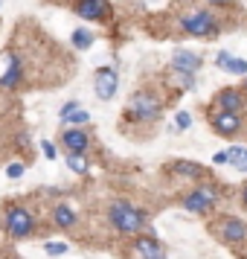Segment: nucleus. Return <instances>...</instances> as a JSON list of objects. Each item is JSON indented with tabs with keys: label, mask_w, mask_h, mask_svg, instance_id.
<instances>
[{
	"label": "nucleus",
	"mask_w": 247,
	"mask_h": 259,
	"mask_svg": "<svg viewBox=\"0 0 247 259\" xmlns=\"http://www.w3.org/2000/svg\"><path fill=\"white\" fill-rule=\"evenodd\" d=\"M108 224L117 230L119 236H140L145 233V224H149V215L145 210H140L137 204H131L128 198H114L108 204Z\"/></svg>",
	"instance_id": "1"
},
{
	"label": "nucleus",
	"mask_w": 247,
	"mask_h": 259,
	"mask_svg": "<svg viewBox=\"0 0 247 259\" xmlns=\"http://www.w3.org/2000/svg\"><path fill=\"white\" fill-rule=\"evenodd\" d=\"M160 117H163V102L157 94H152L149 88H140L131 94L128 105H125V119L137 122V125H152Z\"/></svg>",
	"instance_id": "2"
},
{
	"label": "nucleus",
	"mask_w": 247,
	"mask_h": 259,
	"mask_svg": "<svg viewBox=\"0 0 247 259\" xmlns=\"http://www.w3.org/2000/svg\"><path fill=\"white\" fill-rule=\"evenodd\" d=\"M177 26L192 38H215L221 32L218 15L212 9H186L177 15Z\"/></svg>",
	"instance_id": "3"
},
{
	"label": "nucleus",
	"mask_w": 247,
	"mask_h": 259,
	"mask_svg": "<svg viewBox=\"0 0 247 259\" xmlns=\"http://www.w3.org/2000/svg\"><path fill=\"white\" fill-rule=\"evenodd\" d=\"M218 198H221L218 187H215L210 178H207V181H201V184L192 189V192H186V195H183L180 207H183L186 212H192V215H207L210 210H215Z\"/></svg>",
	"instance_id": "4"
},
{
	"label": "nucleus",
	"mask_w": 247,
	"mask_h": 259,
	"mask_svg": "<svg viewBox=\"0 0 247 259\" xmlns=\"http://www.w3.org/2000/svg\"><path fill=\"white\" fill-rule=\"evenodd\" d=\"M3 227L12 239H29L38 230V219L24 204H9L6 212H3Z\"/></svg>",
	"instance_id": "5"
},
{
	"label": "nucleus",
	"mask_w": 247,
	"mask_h": 259,
	"mask_svg": "<svg viewBox=\"0 0 247 259\" xmlns=\"http://www.w3.org/2000/svg\"><path fill=\"white\" fill-rule=\"evenodd\" d=\"M0 88L3 91H15V88H21L24 82V59H21V53H15V50H6V53H0Z\"/></svg>",
	"instance_id": "6"
},
{
	"label": "nucleus",
	"mask_w": 247,
	"mask_h": 259,
	"mask_svg": "<svg viewBox=\"0 0 247 259\" xmlns=\"http://www.w3.org/2000/svg\"><path fill=\"white\" fill-rule=\"evenodd\" d=\"M212 111H230V114H241V117H244V111H247V94L241 91V88L227 84V88H221L218 94L212 96Z\"/></svg>",
	"instance_id": "7"
},
{
	"label": "nucleus",
	"mask_w": 247,
	"mask_h": 259,
	"mask_svg": "<svg viewBox=\"0 0 247 259\" xmlns=\"http://www.w3.org/2000/svg\"><path fill=\"white\" fill-rule=\"evenodd\" d=\"M215 233L227 245H244L247 242V222L238 215H221L215 222Z\"/></svg>",
	"instance_id": "8"
},
{
	"label": "nucleus",
	"mask_w": 247,
	"mask_h": 259,
	"mask_svg": "<svg viewBox=\"0 0 247 259\" xmlns=\"http://www.w3.org/2000/svg\"><path fill=\"white\" fill-rule=\"evenodd\" d=\"M210 125L218 137L233 140V137H238V131L244 125V117L241 114H230V111H210Z\"/></svg>",
	"instance_id": "9"
},
{
	"label": "nucleus",
	"mask_w": 247,
	"mask_h": 259,
	"mask_svg": "<svg viewBox=\"0 0 247 259\" xmlns=\"http://www.w3.org/2000/svg\"><path fill=\"white\" fill-rule=\"evenodd\" d=\"M73 12L87 24H105L114 9H111V0H76Z\"/></svg>",
	"instance_id": "10"
},
{
	"label": "nucleus",
	"mask_w": 247,
	"mask_h": 259,
	"mask_svg": "<svg viewBox=\"0 0 247 259\" xmlns=\"http://www.w3.org/2000/svg\"><path fill=\"white\" fill-rule=\"evenodd\" d=\"M119 91V73L117 67H99L93 73V94L96 99H102V102H111Z\"/></svg>",
	"instance_id": "11"
},
{
	"label": "nucleus",
	"mask_w": 247,
	"mask_h": 259,
	"mask_svg": "<svg viewBox=\"0 0 247 259\" xmlns=\"http://www.w3.org/2000/svg\"><path fill=\"white\" fill-rule=\"evenodd\" d=\"M61 146H64L67 152L87 154V149H90V134L84 131V125H73V128H64V131H61Z\"/></svg>",
	"instance_id": "12"
},
{
	"label": "nucleus",
	"mask_w": 247,
	"mask_h": 259,
	"mask_svg": "<svg viewBox=\"0 0 247 259\" xmlns=\"http://www.w3.org/2000/svg\"><path fill=\"white\" fill-rule=\"evenodd\" d=\"M134 253L140 259H166V247L152 233H140L134 236Z\"/></svg>",
	"instance_id": "13"
},
{
	"label": "nucleus",
	"mask_w": 247,
	"mask_h": 259,
	"mask_svg": "<svg viewBox=\"0 0 247 259\" xmlns=\"http://www.w3.org/2000/svg\"><path fill=\"white\" fill-rule=\"evenodd\" d=\"M172 70H183V73H195L198 76V70L204 67V59H201L198 53H192V50L186 47H177L175 53H172V64H169Z\"/></svg>",
	"instance_id": "14"
},
{
	"label": "nucleus",
	"mask_w": 247,
	"mask_h": 259,
	"mask_svg": "<svg viewBox=\"0 0 247 259\" xmlns=\"http://www.w3.org/2000/svg\"><path fill=\"white\" fill-rule=\"evenodd\" d=\"M59 122L61 125H87V122H90V114L84 111L82 102L70 99V102H64V105L59 108Z\"/></svg>",
	"instance_id": "15"
},
{
	"label": "nucleus",
	"mask_w": 247,
	"mask_h": 259,
	"mask_svg": "<svg viewBox=\"0 0 247 259\" xmlns=\"http://www.w3.org/2000/svg\"><path fill=\"white\" fill-rule=\"evenodd\" d=\"M50 219H53V224L61 227V230H73V227L79 224V212L73 210L70 201H56V204H53V212H50Z\"/></svg>",
	"instance_id": "16"
},
{
	"label": "nucleus",
	"mask_w": 247,
	"mask_h": 259,
	"mask_svg": "<svg viewBox=\"0 0 247 259\" xmlns=\"http://www.w3.org/2000/svg\"><path fill=\"white\" fill-rule=\"evenodd\" d=\"M169 172L175 178H183V181H207V169L201 163H192V160H175V163L169 166Z\"/></svg>",
	"instance_id": "17"
},
{
	"label": "nucleus",
	"mask_w": 247,
	"mask_h": 259,
	"mask_svg": "<svg viewBox=\"0 0 247 259\" xmlns=\"http://www.w3.org/2000/svg\"><path fill=\"white\" fill-rule=\"evenodd\" d=\"M215 64H218V70L230 73V76H247V59L230 56L227 50H221V53L215 56Z\"/></svg>",
	"instance_id": "18"
},
{
	"label": "nucleus",
	"mask_w": 247,
	"mask_h": 259,
	"mask_svg": "<svg viewBox=\"0 0 247 259\" xmlns=\"http://www.w3.org/2000/svg\"><path fill=\"white\" fill-rule=\"evenodd\" d=\"M64 160H67V169H70L73 175H87V172H90V163H87V157H84V154H79V152H67V157H64Z\"/></svg>",
	"instance_id": "19"
},
{
	"label": "nucleus",
	"mask_w": 247,
	"mask_h": 259,
	"mask_svg": "<svg viewBox=\"0 0 247 259\" xmlns=\"http://www.w3.org/2000/svg\"><path fill=\"white\" fill-rule=\"evenodd\" d=\"M169 84H172V88H177V91H192V88H195V73L172 70V76H169Z\"/></svg>",
	"instance_id": "20"
},
{
	"label": "nucleus",
	"mask_w": 247,
	"mask_h": 259,
	"mask_svg": "<svg viewBox=\"0 0 247 259\" xmlns=\"http://www.w3.org/2000/svg\"><path fill=\"white\" fill-rule=\"evenodd\" d=\"M230 166L235 172L247 175V149L244 146H230Z\"/></svg>",
	"instance_id": "21"
},
{
	"label": "nucleus",
	"mask_w": 247,
	"mask_h": 259,
	"mask_svg": "<svg viewBox=\"0 0 247 259\" xmlns=\"http://www.w3.org/2000/svg\"><path fill=\"white\" fill-rule=\"evenodd\" d=\"M70 44L76 50H90L93 47V32H90V29H82V26H79V29H73V35H70Z\"/></svg>",
	"instance_id": "22"
},
{
	"label": "nucleus",
	"mask_w": 247,
	"mask_h": 259,
	"mask_svg": "<svg viewBox=\"0 0 247 259\" xmlns=\"http://www.w3.org/2000/svg\"><path fill=\"white\" fill-rule=\"evenodd\" d=\"M44 253L47 256H64V253H70V245L67 242H47L44 245Z\"/></svg>",
	"instance_id": "23"
},
{
	"label": "nucleus",
	"mask_w": 247,
	"mask_h": 259,
	"mask_svg": "<svg viewBox=\"0 0 247 259\" xmlns=\"http://www.w3.org/2000/svg\"><path fill=\"white\" fill-rule=\"evenodd\" d=\"M24 175H26V163H21V160H12V163L6 166V178L9 181H21Z\"/></svg>",
	"instance_id": "24"
},
{
	"label": "nucleus",
	"mask_w": 247,
	"mask_h": 259,
	"mask_svg": "<svg viewBox=\"0 0 247 259\" xmlns=\"http://www.w3.org/2000/svg\"><path fill=\"white\" fill-rule=\"evenodd\" d=\"M175 128L177 131L192 128V114H189V111H175Z\"/></svg>",
	"instance_id": "25"
},
{
	"label": "nucleus",
	"mask_w": 247,
	"mask_h": 259,
	"mask_svg": "<svg viewBox=\"0 0 247 259\" xmlns=\"http://www.w3.org/2000/svg\"><path fill=\"white\" fill-rule=\"evenodd\" d=\"M41 152H44V157H47V160H56V157H59L56 143H50V140H41Z\"/></svg>",
	"instance_id": "26"
},
{
	"label": "nucleus",
	"mask_w": 247,
	"mask_h": 259,
	"mask_svg": "<svg viewBox=\"0 0 247 259\" xmlns=\"http://www.w3.org/2000/svg\"><path fill=\"white\" fill-rule=\"evenodd\" d=\"M212 163H215V166H230V149L215 152V154H212Z\"/></svg>",
	"instance_id": "27"
},
{
	"label": "nucleus",
	"mask_w": 247,
	"mask_h": 259,
	"mask_svg": "<svg viewBox=\"0 0 247 259\" xmlns=\"http://www.w3.org/2000/svg\"><path fill=\"white\" fill-rule=\"evenodd\" d=\"M241 204H247V181H244V187H241Z\"/></svg>",
	"instance_id": "28"
},
{
	"label": "nucleus",
	"mask_w": 247,
	"mask_h": 259,
	"mask_svg": "<svg viewBox=\"0 0 247 259\" xmlns=\"http://www.w3.org/2000/svg\"><path fill=\"white\" fill-rule=\"evenodd\" d=\"M210 3H218V6H230L233 0H210Z\"/></svg>",
	"instance_id": "29"
},
{
	"label": "nucleus",
	"mask_w": 247,
	"mask_h": 259,
	"mask_svg": "<svg viewBox=\"0 0 247 259\" xmlns=\"http://www.w3.org/2000/svg\"><path fill=\"white\" fill-rule=\"evenodd\" d=\"M244 94H247V76H244Z\"/></svg>",
	"instance_id": "30"
},
{
	"label": "nucleus",
	"mask_w": 247,
	"mask_h": 259,
	"mask_svg": "<svg viewBox=\"0 0 247 259\" xmlns=\"http://www.w3.org/2000/svg\"><path fill=\"white\" fill-rule=\"evenodd\" d=\"M6 259H18V256H6Z\"/></svg>",
	"instance_id": "31"
},
{
	"label": "nucleus",
	"mask_w": 247,
	"mask_h": 259,
	"mask_svg": "<svg viewBox=\"0 0 247 259\" xmlns=\"http://www.w3.org/2000/svg\"><path fill=\"white\" fill-rule=\"evenodd\" d=\"M0 6H3V0H0Z\"/></svg>",
	"instance_id": "32"
}]
</instances>
